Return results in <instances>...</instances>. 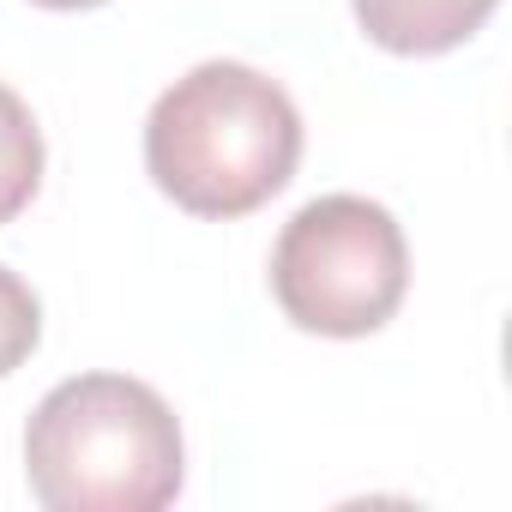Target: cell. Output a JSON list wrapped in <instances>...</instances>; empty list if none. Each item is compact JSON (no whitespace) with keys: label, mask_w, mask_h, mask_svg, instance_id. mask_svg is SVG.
Segmentation results:
<instances>
[{"label":"cell","mask_w":512,"mask_h":512,"mask_svg":"<svg viewBox=\"0 0 512 512\" xmlns=\"http://www.w3.org/2000/svg\"><path fill=\"white\" fill-rule=\"evenodd\" d=\"M43 338V308L31 296V284L19 272L0 266V374H13Z\"/></svg>","instance_id":"6"},{"label":"cell","mask_w":512,"mask_h":512,"mask_svg":"<svg viewBox=\"0 0 512 512\" xmlns=\"http://www.w3.org/2000/svg\"><path fill=\"white\" fill-rule=\"evenodd\" d=\"M43 181V133L19 91L0 85V223H13Z\"/></svg>","instance_id":"5"},{"label":"cell","mask_w":512,"mask_h":512,"mask_svg":"<svg viewBox=\"0 0 512 512\" xmlns=\"http://www.w3.org/2000/svg\"><path fill=\"white\" fill-rule=\"evenodd\" d=\"M25 476L49 512H157L181 494V422L145 380H61L25 428Z\"/></svg>","instance_id":"2"},{"label":"cell","mask_w":512,"mask_h":512,"mask_svg":"<svg viewBox=\"0 0 512 512\" xmlns=\"http://www.w3.org/2000/svg\"><path fill=\"white\" fill-rule=\"evenodd\" d=\"M302 115L278 79L241 61H205L175 79L145 121L151 181L193 217H241L290 187Z\"/></svg>","instance_id":"1"},{"label":"cell","mask_w":512,"mask_h":512,"mask_svg":"<svg viewBox=\"0 0 512 512\" xmlns=\"http://www.w3.org/2000/svg\"><path fill=\"white\" fill-rule=\"evenodd\" d=\"M494 13V0H356L368 43L392 55H446L476 37Z\"/></svg>","instance_id":"4"},{"label":"cell","mask_w":512,"mask_h":512,"mask_svg":"<svg viewBox=\"0 0 512 512\" xmlns=\"http://www.w3.org/2000/svg\"><path fill=\"white\" fill-rule=\"evenodd\" d=\"M37 7H49V13H79V7H103V0H37Z\"/></svg>","instance_id":"7"},{"label":"cell","mask_w":512,"mask_h":512,"mask_svg":"<svg viewBox=\"0 0 512 512\" xmlns=\"http://www.w3.org/2000/svg\"><path fill=\"white\" fill-rule=\"evenodd\" d=\"M410 284V247L386 205L362 193H326L302 205L272 247L278 308L320 338L380 332Z\"/></svg>","instance_id":"3"}]
</instances>
